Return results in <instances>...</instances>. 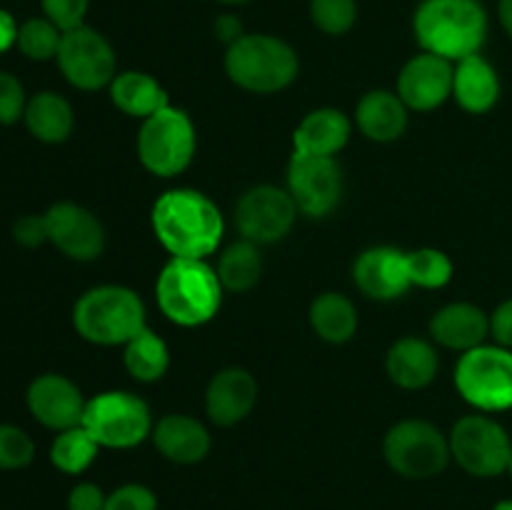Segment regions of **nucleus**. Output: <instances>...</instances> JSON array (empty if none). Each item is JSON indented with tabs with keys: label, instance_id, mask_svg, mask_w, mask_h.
I'll list each match as a JSON object with an SVG mask.
<instances>
[{
	"label": "nucleus",
	"instance_id": "nucleus-2",
	"mask_svg": "<svg viewBox=\"0 0 512 510\" xmlns=\"http://www.w3.org/2000/svg\"><path fill=\"white\" fill-rule=\"evenodd\" d=\"M413 28L425 53L458 63L480 53L488 38V15L478 0H423Z\"/></svg>",
	"mask_w": 512,
	"mask_h": 510
},
{
	"label": "nucleus",
	"instance_id": "nucleus-18",
	"mask_svg": "<svg viewBox=\"0 0 512 510\" xmlns=\"http://www.w3.org/2000/svg\"><path fill=\"white\" fill-rule=\"evenodd\" d=\"M258 403V383L245 368H225L210 378L205 390V413L220 428L238 425Z\"/></svg>",
	"mask_w": 512,
	"mask_h": 510
},
{
	"label": "nucleus",
	"instance_id": "nucleus-34",
	"mask_svg": "<svg viewBox=\"0 0 512 510\" xmlns=\"http://www.w3.org/2000/svg\"><path fill=\"white\" fill-rule=\"evenodd\" d=\"M35 458V443L23 428L0 423V470L28 468Z\"/></svg>",
	"mask_w": 512,
	"mask_h": 510
},
{
	"label": "nucleus",
	"instance_id": "nucleus-24",
	"mask_svg": "<svg viewBox=\"0 0 512 510\" xmlns=\"http://www.w3.org/2000/svg\"><path fill=\"white\" fill-rule=\"evenodd\" d=\"M385 368L398 388L420 390L433 383L440 363L438 353L428 340L410 335V338H400L398 343H393L388 358H385Z\"/></svg>",
	"mask_w": 512,
	"mask_h": 510
},
{
	"label": "nucleus",
	"instance_id": "nucleus-23",
	"mask_svg": "<svg viewBox=\"0 0 512 510\" xmlns=\"http://www.w3.org/2000/svg\"><path fill=\"white\" fill-rule=\"evenodd\" d=\"M453 98L460 108L473 115L495 108L500 98V78L483 55H468L455 63Z\"/></svg>",
	"mask_w": 512,
	"mask_h": 510
},
{
	"label": "nucleus",
	"instance_id": "nucleus-5",
	"mask_svg": "<svg viewBox=\"0 0 512 510\" xmlns=\"http://www.w3.org/2000/svg\"><path fill=\"white\" fill-rule=\"evenodd\" d=\"M298 68L295 50L275 35L245 33L225 53V73L248 93H280L298 78Z\"/></svg>",
	"mask_w": 512,
	"mask_h": 510
},
{
	"label": "nucleus",
	"instance_id": "nucleus-9",
	"mask_svg": "<svg viewBox=\"0 0 512 510\" xmlns=\"http://www.w3.org/2000/svg\"><path fill=\"white\" fill-rule=\"evenodd\" d=\"M455 388L465 403L493 413L512 408V350L503 345H478L460 355Z\"/></svg>",
	"mask_w": 512,
	"mask_h": 510
},
{
	"label": "nucleus",
	"instance_id": "nucleus-1",
	"mask_svg": "<svg viewBox=\"0 0 512 510\" xmlns=\"http://www.w3.org/2000/svg\"><path fill=\"white\" fill-rule=\"evenodd\" d=\"M155 238L173 258L205 260L223 240V213L200 190L175 188L160 195L150 213Z\"/></svg>",
	"mask_w": 512,
	"mask_h": 510
},
{
	"label": "nucleus",
	"instance_id": "nucleus-30",
	"mask_svg": "<svg viewBox=\"0 0 512 510\" xmlns=\"http://www.w3.org/2000/svg\"><path fill=\"white\" fill-rule=\"evenodd\" d=\"M100 445L95 443L93 435L83 428V425H75V428L60 430L55 435L53 445H50V463L65 475H80L93 465V460L98 458Z\"/></svg>",
	"mask_w": 512,
	"mask_h": 510
},
{
	"label": "nucleus",
	"instance_id": "nucleus-6",
	"mask_svg": "<svg viewBox=\"0 0 512 510\" xmlns=\"http://www.w3.org/2000/svg\"><path fill=\"white\" fill-rule=\"evenodd\" d=\"M83 425L100 448L128 450L153 435L148 403L128 390H105L88 400Z\"/></svg>",
	"mask_w": 512,
	"mask_h": 510
},
{
	"label": "nucleus",
	"instance_id": "nucleus-32",
	"mask_svg": "<svg viewBox=\"0 0 512 510\" xmlns=\"http://www.w3.org/2000/svg\"><path fill=\"white\" fill-rule=\"evenodd\" d=\"M410 283L418 288H443L453 278V260L438 248H420L408 253Z\"/></svg>",
	"mask_w": 512,
	"mask_h": 510
},
{
	"label": "nucleus",
	"instance_id": "nucleus-17",
	"mask_svg": "<svg viewBox=\"0 0 512 510\" xmlns=\"http://www.w3.org/2000/svg\"><path fill=\"white\" fill-rule=\"evenodd\" d=\"M353 280L363 295L373 300H395L413 288L408 273V253L390 245L363 250L353 265Z\"/></svg>",
	"mask_w": 512,
	"mask_h": 510
},
{
	"label": "nucleus",
	"instance_id": "nucleus-21",
	"mask_svg": "<svg viewBox=\"0 0 512 510\" xmlns=\"http://www.w3.org/2000/svg\"><path fill=\"white\" fill-rule=\"evenodd\" d=\"M353 125L343 110L318 108L305 115L293 133L295 153L335 158L348 145Z\"/></svg>",
	"mask_w": 512,
	"mask_h": 510
},
{
	"label": "nucleus",
	"instance_id": "nucleus-8",
	"mask_svg": "<svg viewBox=\"0 0 512 510\" xmlns=\"http://www.w3.org/2000/svg\"><path fill=\"white\" fill-rule=\"evenodd\" d=\"M195 125L185 110L163 108L143 120L138 133V158L148 173L158 178H175L193 163Z\"/></svg>",
	"mask_w": 512,
	"mask_h": 510
},
{
	"label": "nucleus",
	"instance_id": "nucleus-35",
	"mask_svg": "<svg viewBox=\"0 0 512 510\" xmlns=\"http://www.w3.org/2000/svg\"><path fill=\"white\" fill-rule=\"evenodd\" d=\"M25 105H28V98H25L23 83L8 70H0V125H13L23 120Z\"/></svg>",
	"mask_w": 512,
	"mask_h": 510
},
{
	"label": "nucleus",
	"instance_id": "nucleus-12",
	"mask_svg": "<svg viewBox=\"0 0 512 510\" xmlns=\"http://www.w3.org/2000/svg\"><path fill=\"white\" fill-rule=\"evenodd\" d=\"M298 205L288 190L275 185H255L240 195L235 205V225L243 240L255 245L278 243L293 230Z\"/></svg>",
	"mask_w": 512,
	"mask_h": 510
},
{
	"label": "nucleus",
	"instance_id": "nucleus-39",
	"mask_svg": "<svg viewBox=\"0 0 512 510\" xmlns=\"http://www.w3.org/2000/svg\"><path fill=\"white\" fill-rule=\"evenodd\" d=\"M108 495L95 483H78L68 493V510H105Z\"/></svg>",
	"mask_w": 512,
	"mask_h": 510
},
{
	"label": "nucleus",
	"instance_id": "nucleus-7",
	"mask_svg": "<svg viewBox=\"0 0 512 510\" xmlns=\"http://www.w3.org/2000/svg\"><path fill=\"white\" fill-rule=\"evenodd\" d=\"M383 455L390 470L408 480H428L443 473L450 455V440L428 420H400L383 440Z\"/></svg>",
	"mask_w": 512,
	"mask_h": 510
},
{
	"label": "nucleus",
	"instance_id": "nucleus-44",
	"mask_svg": "<svg viewBox=\"0 0 512 510\" xmlns=\"http://www.w3.org/2000/svg\"><path fill=\"white\" fill-rule=\"evenodd\" d=\"M493 510H512V500H500V503H495Z\"/></svg>",
	"mask_w": 512,
	"mask_h": 510
},
{
	"label": "nucleus",
	"instance_id": "nucleus-26",
	"mask_svg": "<svg viewBox=\"0 0 512 510\" xmlns=\"http://www.w3.org/2000/svg\"><path fill=\"white\" fill-rule=\"evenodd\" d=\"M23 123L28 133L40 143H63L73 133V105L63 95L43 90V93H35L33 98H28Z\"/></svg>",
	"mask_w": 512,
	"mask_h": 510
},
{
	"label": "nucleus",
	"instance_id": "nucleus-11",
	"mask_svg": "<svg viewBox=\"0 0 512 510\" xmlns=\"http://www.w3.org/2000/svg\"><path fill=\"white\" fill-rule=\"evenodd\" d=\"M55 60L63 78L78 90L108 88L118 75V58H115L113 45L105 40V35L88 25L65 30Z\"/></svg>",
	"mask_w": 512,
	"mask_h": 510
},
{
	"label": "nucleus",
	"instance_id": "nucleus-15",
	"mask_svg": "<svg viewBox=\"0 0 512 510\" xmlns=\"http://www.w3.org/2000/svg\"><path fill=\"white\" fill-rule=\"evenodd\" d=\"M25 403L40 425L60 433L83 423L88 400L70 378L60 373H43L28 385Z\"/></svg>",
	"mask_w": 512,
	"mask_h": 510
},
{
	"label": "nucleus",
	"instance_id": "nucleus-37",
	"mask_svg": "<svg viewBox=\"0 0 512 510\" xmlns=\"http://www.w3.org/2000/svg\"><path fill=\"white\" fill-rule=\"evenodd\" d=\"M40 5H43L45 18L65 33V30L85 25L90 0H40Z\"/></svg>",
	"mask_w": 512,
	"mask_h": 510
},
{
	"label": "nucleus",
	"instance_id": "nucleus-40",
	"mask_svg": "<svg viewBox=\"0 0 512 510\" xmlns=\"http://www.w3.org/2000/svg\"><path fill=\"white\" fill-rule=\"evenodd\" d=\"M490 335L495 343L512 350V298L503 300L490 315Z\"/></svg>",
	"mask_w": 512,
	"mask_h": 510
},
{
	"label": "nucleus",
	"instance_id": "nucleus-10",
	"mask_svg": "<svg viewBox=\"0 0 512 510\" xmlns=\"http://www.w3.org/2000/svg\"><path fill=\"white\" fill-rule=\"evenodd\" d=\"M455 463L475 478H498L508 473L512 458L510 435L488 415H465L448 435Z\"/></svg>",
	"mask_w": 512,
	"mask_h": 510
},
{
	"label": "nucleus",
	"instance_id": "nucleus-29",
	"mask_svg": "<svg viewBox=\"0 0 512 510\" xmlns=\"http://www.w3.org/2000/svg\"><path fill=\"white\" fill-rule=\"evenodd\" d=\"M215 273H218L223 290H230V293L253 290L263 275V258H260L258 245L250 243V240H238L230 248H225Z\"/></svg>",
	"mask_w": 512,
	"mask_h": 510
},
{
	"label": "nucleus",
	"instance_id": "nucleus-20",
	"mask_svg": "<svg viewBox=\"0 0 512 510\" xmlns=\"http://www.w3.org/2000/svg\"><path fill=\"white\" fill-rule=\"evenodd\" d=\"M430 335L443 348L468 353L490 335V315L473 303H450L433 315Z\"/></svg>",
	"mask_w": 512,
	"mask_h": 510
},
{
	"label": "nucleus",
	"instance_id": "nucleus-41",
	"mask_svg": "<svg viewBox=\"0 0 512 510\" xmlns=\"http://www.w3.org/2000/svg\"><path fill=\"white\" fill-rule=\"evenodd\" d=\"M215 35H218L223 43L233 45L235 40L243 38V25H240V20L235 18V15H220L218 20H215Z\"/></svg>",
	"mask_w": 512,
	"mask_h": 510
},
{
	"label": "nucleus",
	"instance_id": "nucleus-46",
	"mask_svg": "<svg viewBox=\"0 0 512 510\" xmlns=\"http://www.w3.org/2000/svg\"><path fill=\"white\" fill-rule=\"evenodd\" d=\"M508 473H510V478H512V458H510V465H508Z\"/></svg>",
	"mask_w": 512,
	"mask_h": 510
},
{
	"label": "nucleus",
	"instance_id": "nucleus-36",
	"mask_svg": "<svg viewBox=\"0 0 512 510\" xmlns=\"http://www.w3.org/2000/svg\"><path fill=\"white\" fill-rule=\"evenodd\" d=\"M105 510H158V495L143 483H125L108 493Z\"/></svg>",
	"mask_w": 512,
	"mask_h": 510
},
{
	"label": "nucleus",
	"instance_id": "nucleus-13",
	"mask_svg": "<svg viewBox=\"0 0 512 510\" xmlns=\"http://www.w3.org/2000/svg\"><path fill=\"white\" fill-rule=\"evenodd\" d=\"M288 193L298 205V213L308 218H325L333 213L343 195V175L335 158L325 155H290Z\"/></svg>",
	"mask_w": 512,
	"mask_h": 510
},
{
	"label": "nucleus",
	"instance_id": "nucleus-3",
	"mask_svg": "<svg viewBox=\"0 0 512 510\" xmlns=\"http://www.w3.org/2000/svg\"><path fill=\"white\" fill-rule=\"evenodd\" d=\"M155 295L165 318L183 328H198L218 315L223 285L205 260L170 258L155 283Z\"/></svg>",
	"mask_w": 512,
	"mask_h": 510
},
{
	"label": "nucleus",
	"instance_id": "nucleus-43",
	"mask_svg": "<svg viewBox=\"0 0 512 510\" xmlns=\"http://www.w3.org/2000/svg\"><path fill=\"white\" fill-rule=\"evenodd\" d=\"M498 13H500V23H503L505 33L512 38V0H500Z\"/></svg>",
	"mask_w": 512,
	"mask_h": 510
},
{
	"label": "nucleus",
	"instance_id": "nucleus-31",
	"mask_svg": "<svg viewBox=\"0 0 512 510\" xmlns=\"http://www.w3.org/2000/svg\"><path fill=\"white\" fill-rule=\"evenodd\" d=\"M63 30L48 18H30L18 28V50L30 60H50L58 55Z\"/></svg>",
	"mask_w": 512,
	"mask_h": 510
},
{
	"label": "nucleus",
	"instance_id": "nucleus-42",
	"mask_svg": "<svg viewBox=\"0 0 512 510\" xmlns=\"http://www.w3.org/2000/svg\"><path fill=\"white\" fill-rule=\"evenodd\" d=\"M18 28L20 25L15 23L13 15L0 8V53H5V50L18 43Z\"/></svg>",
	"mask_w": 512,
	"mask_h": 510
},
{
	"label": "nucleus",
	"instance_id": "nucleus-22",
	"mask_svg": "<svg viewBox=\"0 0 512 510\" xmlns=\"http://www.w3.org/2000/svg\"><path fill=\"white\" fill-rule=\"evenodd\" d=\"M355 123L360 133L373 143H393L408 128V105L398 93L370 90L355 108Z\"/></svg>",
	"mask_w": 512,
	"mask_h": 510
},
{
	"label": "nucleus",
	"instance_id": "nucleus-16",
	"mask_svg": "<svg viewBox=\"0 0 512 510\" xmlns=\"http://www.w3.org/2000/svg\"><path fill=\"white\" fill-rule=\"evenodd\" d=\"M455 63L433 53H420L403 65L398 75V95L408 110L440 108L448 98H453Z\"/></svg>",
	"mask_w": 512,
	"mask_h": 510
},
{
	"label": "nucleus",
	"instance_id": "nucleus-28",
	"mask_svg": "<svg viewBox=\"0 0 512 510\" xmlns=\"http://www.w3.org/2000/svg\"><path fill=\"white\" fill-rule=\"evenodd\" d=\"M123 363L130 378L138 383H155L163 378L170 368V350L160 335L145 325L135 338H130L123 345Z\"/></svg>",
	"mask_w": 512,
	"mask_h": 510
},
{
	"label": "nucleus",
	"instance_id": "nucleus-4",
	"mask_svg": "<svg viewBox=\"0 0 512 510\" xmlns=\"http://www.w3.org/2000/svg\"><path fill=\"white\" fill-rule=\"evenodd\" d=\"M73 325L80 338L93 345H125L145 328V305L125 285H98L78 298Z\"/></svg>",
	"mask_w": 512,
	"mask_h": 510
},
{
	"label": "nucleus",
	"instance_id": "nucleus-38",
	"mask_svg": "<svg viewBox=\"0 0 512 510\" xmlns=\"http://www.w3.org/2000/svg\"><path fill=\"white\" fill-rule=\"evenodd\" d=\"M15 243L23 248H38L48 240V228H45V215H20L13 223Z\"/></svg>",
	"mask_w": 512,
	"mask_h": 510
},
{
	"label": "nucleus",
	"instance_id": "nucleus-19",
	"mask_svg": "<svg viewBox=\"0 0 512 510\" xmlns=\"http://www.w3.org/2000/svg\"><path fill=\"white\" fill-rule=\"evenodd\" d=\"M150 438L158 453L175 465H195L210 453L208 428L190 415H165L155 423Z\"/></svg>",
	"mask_w": 512,
	"mask_h": 510
},
{
	"label": "nucleus",
	"instance_id": "nucleus-33",
	"mask_svg": "<svg viewBox=\"0 0 512 510\" xmlns=\"http://www.w3.org/2000/svg\"><path fill=\"white\" fill-rule=\"evenodd\" d=\"M310 18L315 28L328 35L348 33L358 18L355 0H310Z\"/></svg>",
	"mask_w": 512,
	"mask_h": 510
},
{
	"label": "nucleus",
	"instance_id": "nucleus-27",
	"mask_svg": "<svg viewBox=\"0 0 512 510\" xmlns=\"http://www.w3.org/2000/svg\"><path fill=\"white\" fill-rule=\"evenodd\" d=\"M308 318L315 335L333 345L348 343L358 330V310L343 293H320L310 303Z\"/></svg>",
	"mask_w": 512,
	"mask_h": 510
},
{
	"label": "nucleus",
	"instance_id": "nucleus-45",
	"mask_svg": "<svg viewBox=\"0 0 512 510\" xmlns=\"http://www.w3.org/2000/svg\"><path fill=\"white\" fill-rule=\"evenodd\" d=\"M218 3H225V5H240V3H248V0H218Z\"/></svg>",
	"mask_w": 512,
	"mask_h": 510
},
{
	"label": "nucleus",
	"instance_id": "nucleus-25",
	"mask_svg": "<svg viewBox=\"0 0 512 510\" xmlns=\"http://www.w3.org/2000/svg\"><path fill=\"white\" fill-rule=\"evenodd\" d=\"M110 100H113L115 108L120 113L130 115V118L148 120L150 115L160 113L163 108H168L170 100L165 93L163 85L148 73H140V70H125L113 78V83L108 85Z\"/></svg>",
	"mask_w": 512,
	"mask_h": 510
},
{
	"label": "nucleus",
	"instance_id": "nucleus-14",
	"mask_svg": "<svg viewBox=\"0 0 512 510\" xmlns=\"http://www.w3.org/2000/svg\"><path fill=\"white\" fill-rule=\"evenodd\" d=\"M45 228H48V243L70 260L88 263L103 255L105 250V228L98 215L88 208L70 200L50 205L45 210Z\"/></svg>",
	"mask_w": 512,
	"mask_h": 510
}]
</instances>
